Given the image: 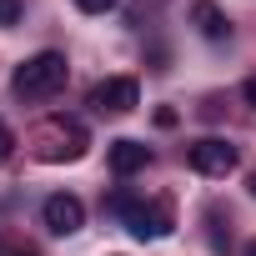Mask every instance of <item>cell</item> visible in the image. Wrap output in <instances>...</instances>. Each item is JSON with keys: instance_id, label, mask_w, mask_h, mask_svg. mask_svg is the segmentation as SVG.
I'll return each instance as SVG.
<instances>
[{"instance_id": "cell-1", "label": "cell", "mask_w": 256, "mask_h": 256, "mask_svg": "<svg viewBox=\"0 0 256 256\" xmlns=\"http://www.w3.org/2000/svg\"><path fill=\"white\" fill-rule=\"evenodd\" d=\"M60 86H66V56L60 50H40L26 66H16V76H10V90L20 100H50Z\"/></svg>"}, {"instance_id": "cell-2", "label": "cell", "mask_w": 256, "mask_h": 256, "mask_svg": "<svg viewBox=\"0 0 256 256\" xmlns=\"http://www.w3.org/2000/svg\"><path fill=\"white\" fill-rule=\"evenodd\" d=\"M106 211H116L120 221H126V231H131L136 241H161V236H171V206L166 201H141V196H110L106 201Z\"/></svg>"}, {"instance_id": "cell-3", "label": "cell", "mask_w": 256, "mask_h": 256, "mask_svg": "<svg viewBox=\"0 0 256 256\" xmlns=\"http://www.w3.org/2000/svg\"><path fill=\"white\" fill-rule=\"evenodd\" d=\"M86 146H90V136H86V126H80L76 116H50L40 131H36V156L50 161V166H60V161H80Z\"/></svg>"}, {"instance_id": "cell-4", "label": "cell", "mask_w": 256, "mask_h": 256, "mask_svg": "<svg viewBox=\"0 0 256 256\" xmlns=\"http://www.w3.org/2000/svg\"><path fill=\"white\" fill-rule=\"evenodd\" d=\"M186 161H191L196 176H231L236 171V146H226L221 136H201V141H191Z\"/></svg>"}, {"instance_id": "cell-5", "label": "cell", "mask_w": 256, "mask_h": 256, "mask_svg": "<svg viewBox=\"0 0 256 256\" xmlns=\"http://www.w3.org/2000/svg\"><path fill=\"white\" fill-rule=\"evenodd\" d=\"M90 106L100 116H126V110H136L141 106V86L131 76H106L96 90H90Z\"/></svg>"}, {"instance_id": "cell-6", "label": "cell", "mask_w": 256, "mask_h": 256, "mask_svg": "<svg viewBox=\"0 0 256 256\" xmlns=\"http://www.w3.org/2000/svg\"><path fill=\"white\" fill-rule=\"evenodd\" d=\"M40 221H46V231H50V236H76V231L86 226V206H80L70 191H56V196H46Z\"/></svg>"}, {"instance_id": "cell-7", "label": "cell", "mask_w": 256, "mask_h": 256, "mask_svg": "<svg viewBox=\"0 0 256 256\" xmlns=\"http://www.w3.org/2000/svg\"><path fill=\"white\" fill-rule=\"evenodd\" d=\"M106 161H110V171H116V176H136V171H146V161H151V151H146L141 141H116Z\"/></svg>"}, {"instance_id": "cell-8", "label": "cell", "mask_w": 256, "mask_h": 256, "mask_svg": "<svg viewBox=\"0 0 256 256\" xmlns=\"http://www.w3.org/2000/svg\"><path fill=\"white\" fill-rule=\"evenodd\" d=\"M191 20H196V30H201L206 40H226V36H231V20L221 16V6H211V0H196V6H191Z\"/></svg>"}, {"instance_id": "cell-9", "label": "cell", "mask_w": 256, "mask_h": 256, "mask_svg": "<svg viewBox=\"0 0 256 256\" xmlns=\"http://www.w3.org/2000/svg\"><path fill=\"white\" fill-rule=\"evenodd\" d=\"M76 6L86 10V16H106V10H116L120 0H76Z\"/></svg>"}, {"instance_id": "cell-10", "label": "cell", "mask_w": 256, "mask_h": 256, "mask_svg": "<svg viewBox=\"0 0 256 256\" xmlns=\"http://www.w3.org/2000/svg\"><path fill=\"white\" fill-rule=\"evenodd\" d=\"M20 20V0H0V26H16Z\"/></svg>"}, {"instance_id": "cell-11", "label": "cell", "mask_w": 256, "mask_h": 256, "mask_svg": "<svg viewBox=\"0 0 256 256\" xmlns=\"http://www.w3.org/2000/svg\"><path fill=\"white\" fill-rule=\"evenodd\" d=\"M156 126H161V131H171V126H176V110H171V106H161V110H156Z\"/></svg>"}, {"instance_id": "cell-12", "label": "cell", "mask_w": 256, "mask_h": 256, "mask_svg": "<svg viewBox=\"0 0 256 256\" xmlns=\"http://www.w3.org/2000/svg\"><path fill=\"white\" fill-rule=\"evenodd\" d=\"M10 146H16V136L6 131V126H0V161H6V156H10Z\"/></svg>"}, {"instance_id": "cell-13", "label": "cell", "mask_w": 256, "mask_h": 256, "mask_svg": "<svg viewBox=\"0 0 256 256\" xmlns=\"http://www.w3.org/2000/svg\"><path fill=\"white\" fill-rule=\"evenodd\" d=\"M241 96H246V100L256 106V76H246V86H241Z\"/></svg>"}, {"instance_id": "cell-14", "label": "cell", "mask_w": 256, "mask_h": 256, "mask_svg": "<svg viewBox=\"0 0 256 256\" xmlns=\"http://www.w3.org/2000/svg\"><path fill=\"white\" fill-rule=\"evenodd\" d=\"M246 191H251V196H256V171H251V176H246Z\"/></svg>"}, {"instance_id": "cell-15", "label": "cell", "mask_w": 256, "mask_h": 256, "mask_svg": "<svg viewBox=\"0 0 256 256\" xmlns=\"http://www.w3.org/2000/svg\"><path fill=\"white\" fill-rule=\"evenodd\" d=\"M246 256H256V241H251V251H246Z\"/></svg>"}, {"instance_id": "cell-16", "label": "cell", "mask_w": 256, "mask_h": 256, "mask_svg": "<svg viewBox=\"0 0 256 256\" xmlns=\"http://www.w3.org/2000/svg\"><path fill=\"white\" fill-rule=\"evenodd\" d=\"M16 256H36V251H16Z\"/></svg>"}]
</instances>
